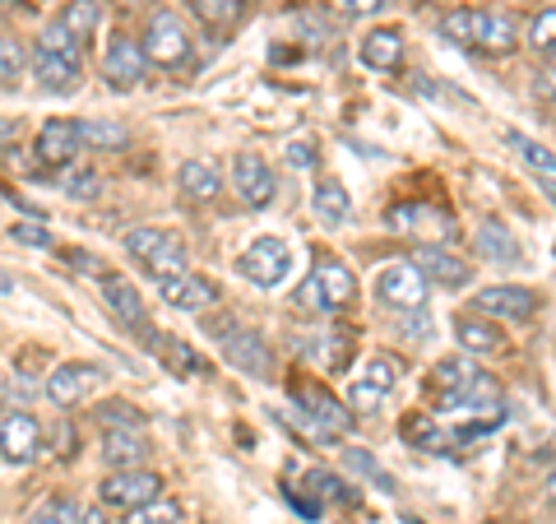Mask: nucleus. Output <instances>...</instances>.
<instances>
[{
  "label": "nucleus",
  "instance_id": "nucleus-1",
  "mask_svg": "<svg viewBox=\"0 0 556 524\" xmlns=\"http://www.w3.org/2000/svg\"><path fill=\"white\" fill-rule=\"evenodd\" d=\"M441 33L455 47H478V51H510L519 42L510 14H492V10H450L441 20Z\"/></svg>",
  "mask_w": 556,
  "mask_h": 524
},
{
  "label": "nucleus",
  "instance_id": "nucleus-2",
  "mask_svg": "<svg viewBox=\"0 0 556 524\" xmlns=\"http://www.w3.org/2000/svg\"><path fill=\"white\" fill-rule=\"evenodd\" d=\"M357 297V284L339 260H320L316 270L306 274V284L298 288V307L306 311H343Z\"/></svg>",
  "mask_w": 556,
  "mask_h": 524
},
{
  "label": "nucleus",
  "instance_id": "nucleus-3",
  "mask_svg": "<svg viewBox=\"0 0 556 524\" xmlns=\"http://www.w3.org/2000/svg\"><path fill=\"white\" fill-rule=\"evenodd\" d=\"M126 251L144 265L153 278H172V274H186V247L177 233H163V228H135L126 237Z\"/></svg>",
  "mask_w": 556,
  "mask_h": 524
},
{
  "label": "nucleus",
  "instance_id": "nucleus-4",
  "mask_svg": "<svg viewBox=\"0 0 556 524\" xmlns=\"http://www.w3.org/2000/svg\"><path fill=\"white\" fill-rule=\"evenodd\" d=\"M427 284L431 278L422 274V265H390V270H380L376 278V297L386 302L390 311H422L427 307Z\"/></svg>",
  "mask_w": 556,
  "mask_h": 524
},
{
  "label": "nucleus",
  "instance_id": "nucleus-5",
  "mask_svg": "<svg viewBox=\"0 0 556 524\" xmlns=\"http://www.w3.org/2000/svg\"><path fill=\"white\" fill-rule=\"evenodd\" d=\"M390 233H404V237H417L422 247H441V241L455 237V223H450L441 209H431V204H394L390 214Z\"/></svg>",
  "mask_w": 556,
  "mask_h": 524
},
{
  "label": "nucleus",
  "instance_id": "nucleus-6",
  "mask_svg": "<svg viewBox=\"0 0 556 524\" xmlns=\"http://www.w3.org/2000/svg\"><path fill=\"white\" fill-rule=\"evenodd\" d=\"M241 274L251 278V284H260V288H278L288 278V270H292V260H288V247L278 237H260V241H251L247 251H241Z\"/></svg>",
  "mask_w": 556,
  "mask_h": 524
},
{
  "label": "nucleus",
  "instance_id": "nucleus-7",
  "mask_svg": "<svg viewBox=\"0 0 556 524\" xmlns=\"http://www.w3.org/2000/svg\"><path fill=\"white\" fill-rule=\"evenodd\" d=\"M89 149V139H84V121H47L42 135H38V159L47 167H70L79 159V153Z\"/></svg>",
  "mask_w": 556,
  "mask_h": 524
},
{
  "label": "nucleus",
  "instance_id": "nucleus-8",
  "mask_svg": "<svg viewBox=\"0 0 556 524\" xmlns=\"http://www.w3.org/2000/svg\"><path fill=\"white\" fill-rule=\"evenodd\" d=\"M98 380H102V372L98 366H89V362H65V366H56V372L47 376V399L56 409H75L79 399H89L93 390H98Z\"/></svg>",
  "mask_w": 556,
  "mask_h": 524
},
{
  "label": "nucleus",
  "instance_id": "nucleus-9",
  "mask_svg": "<svg viewBox=\"0 0 556 524\" xmlns=\"http://www.w3.org/2000/svg\"><path fill=\"white\" fill-rule=\"evenodd\" d=\"M163 492V478L149 474V469H116V474L102 483V501L108 506H121V511H135Z\"/></svg>",
  "mask_w": 556,
  "mask_h": 524
},
{
  "label": "nucleus",
  "instance_id": "nucleus-10",
  "mask_svg": "<svg viewBox=\"0 0 556 524\" xmlns=\"http://www.w3.org/2000/svg\"><path fill=\"white\" fill-rule=\"evenodd\" d=\"M394 380H399V362H394V358H371V362H367V372H362V376L353 380V395H348V409L376 413V409L390 399Z\"/></svg>",
  "mask_w": 556,
  "mask_h": 524
},
{
  "label": "nucleus",
  "instance_id": "nucleus-11",
  "mask_svg": "<svg viewBox=\"0 0 556 524\" xmlns=\"http://www.w3.org/2000/svg\"><path fill=\"white\" fill-rule=\"evenodd\" d=\"M144 51H149V61H159V65H181L190 57V38L177 24V14H167V10L153 14L149 33H144Z\"/></svg>",
  "mask_w": 556,
  "mask_h": 524
},
{
  "label": "nucleus",
  "instance_id": "nucleus-12",
  "mask_svg": "<svg viewBox=\"0 0 556 524\" xmlns=\"http://www.w3.org/2000/svg\"><path fill=\"white\" fill-rule=\"evenodd\" d=\"M102 307L112 311V316L126 325V329H139V339H153L149 329V311H144V297H139L126 278L116 274H102Z\"/></svg>",
  "mask_w": 556,
  "mask_h": 524
},
{
  "label": "nucleus",
  "instance_id": "nucleus-13",
  "mask_svg": "<svg viewBox=\"0 0 556 524\" xmlns=\"http://www.w3.org/2000/svg\"><path fill=\"white\" fill-rule=\"evenodd\" d=\"M144 65H149V51L144 42H135V38H112L108 47V57H102V75H108L112 89H135L139 79H144Z\"/></svg>",
  "mask_w": 556,
  "mask_h": 524
},
{
  "label": "nucleus",
  "instance_id": "nucleus-14",
  "mask_svg": "<svg viewBox=\"0 0 556 524\" xmlns=\"http://www.w3.org/2000/svg\"><path fill=\"white\" fill-rule=\"evenodd\" d=\"M223 358H228L237 372H247L255 380H269L274 376V353L269 344L255 335V329H232L228 339H223Z\"/></svg>",
  "mask_w": 556,
  "mask_h": 524
},
{
  "label": "nucleus",
  "instance_id": "nucleus-15",
  "mask_svg": "<svg viewBox=\"0 0 556 524\" xmlns=\"http://www.w3.org/2000/svg\"><path fill=\"white\" fill-rule=\"evenodd\" d=\"M473 307L482 316H496V321H529L538 311V292L529 288H515V284H501V288H482L473 297Z\"/></svg>",
  "mask_w": 556,
  "mask_h": 524
},
{
  "label": "nucleus",
  "instance_id": "nucleus-16",
  "mask_svg": "<svg viewBox=\"0 0 556 524\" xmlns=\"http://www.w3.org/2000/svg\"><path fill=\"white\" fill-rule=\"evenodd\" d=\"M0 441H5V464H28L33 456H38L42 432L28 413L5 409V417H0Z\"/></svg>",
  "mask_w": 556,
  "mask_h": 524
},
{
  "label": "nucleus",
  "instance_id": "nucleus-17",
  "mask_svg": "<svg viewBox=\"0 0 556 524\" xmlns=\"http://www.w3.org/2000/svg\"><path fill=\"white\" fill-rule=\"evenodd\" d=\"M232 182H237L241 204L265 209L274 200V172H269V163H260L255 153H241V159L232 163Z\"/></svg>",
  "mask_w": 556,
  "mask_h": 524
},
{
  "label": "nucleus",
  "instance_id": "nucleus-18",
  "mask_svg": "<svg viewBox=\"0 0 556 524\" xmlns=\"http://www.w3.org/2000/svg\"><path fill=\"white\" fill-rule=\"evenodd\" d=\"M159 292L167 307L177 311H204L208 302H214V284L208 278H195V274H172V278H159Z\"/></svg>",
  "mask_w": 556,
  "mask_h": 524
},
{
  "label": "nucleus",
  "instance_id": "nucleus-19",
  "mask_svg": "<svg viewBox=\"0 0 556 524\" xmlns=\"http://www.w3.org/2000/svg\"><path fill=\"white\" fill-rule=\"evenodd\" d=\"M274 413L283 417V423H288L292 432H298L302 441H311V446H329V441H334V436H339V432L329 427V423H325V417H320L316 409L306 404V399H283V404H278Z\"/></svg>",
  "mask_w": 556,
  "mask_h": 524
},
{
  "label": "nucleus",
  "instance_id": "nucleus-20",
  "mask_svg": "<svg viewBox=\"0 0 556 524\" xmlns=\"http://www.w3.org/2000/svg\"><path fill=\"white\" fill-rule=\"evenodd\" d=\"M33 75H38L42 89H56V93H70L79 84V61L75 57H61V51H47L38 47V61H33Z\"/></svg>",
  "mask_w": 556,
  "mask_h": 524
},
{
  "label": "nucleus",
  "instance_id": "nucleus-21",
  "mask_svg": "<svg viewBox=\"0 0 556 524\" xmlns=\"http://www.w3.org/2000/svg\"><path fill=\"white\" fill-rule=\"evenodd\" d=\"M417 265H422L427 278H437V284H445V288H464L468 278H473V270H468L464 260H455L441 247H422V251H417Z\"/></svg>",
  "mask_w": 556,
  "mask_h": 524
},
{
  "label": "nucleus",
  "instance_id": "nucleus-22",
  "mask_svg": "<svg viewBox=\"0 0 556 524\" xmlns=\"http://www.w3.org/2000/svg\"><path fill=\"white\" fill-rule=\"evenodd\" d=\"M102 460H108L112 469H139L149 460V441L135 432H108V446H102Z\"/></svg>",
  "mask_w": 556,
  "mask_h": 524
},
{
  "label": "nucleus",
  "instance_id": "nucleus-23",
  "mask_svg": "<svg viewBox=\"0 0 556 524\" xmlns=\"http://www.w3.org/2000/svg\"><path fill=\"white\" fill-rule=\"evenodd\" d=\"M399 57H404V38H399L394 28H376L362 38V61H367L371 70H394Z\"/></svg>",
  "mask_w": 556,
  "mask_h": 524
},
{
  "label": "nucleus",
  "instance_id": "nucleus-24",
  "mask_svg": "<svg viewBox=\"0 0 556 524\" xmlns=\"http://www.w3.org/2000/svg\"><path fill=\"white\" fill-rule=\"evenodd\" d=\"M311 204H316V219L325 223V228H343L348 214H353V200H348V190L339 182H320Z\"/></svg>",
  "mask_w": 556,
  "mask_h": 524
},
{
  "label": "nucleus",
  "instance_id": "nucleus-25",
  "mask_svg": "<svg viewBox=\"0 0 556 524\" xmlns=\"http://www.w3.org/2000/svg\"><path fill=\"white\" fill-rule=\"evenodd\" d=\"M478 251L486 260H496V265H519V241L510 237V228H501V223H482L478 228Z\"/></svg>",
  "mask_w": 556,
  "mask_h": 524
},
{
  "label": "nucleus",
  "instance_id": "nucleus-26",
  "mask_svg": "<svg viewBox=\"0 0 556 524\" xmlns=\"http://www.w3.org/2000/svg\"><path fill=\"white\" fill-rule=\"evenodd\" d=\"M455 339H459V348H468V353H492V348H501V329L492 321L459 316L455 321Z\"/></svg>",
  "mask_w": 556,
  "mask_h": 524
},
{
  "label": "nucleus",
  "instance_id": "nucleus-27",
  "mask_svg": "<svg viewBox=\"0 0 556 524\" xmlns=\"http://www.w3.org/2000/svg\"><path fill=\"white\" fill-rule=\"evenodd\" d=\"M56 24H65L79 42H84V38H93V28L102 24V0H70V5L61 10V20H56Z\"/></svg>",
  "mask_w": 556,
  "mask_h": 524
},
{
  "label": "nucleus",
  "instance_id": "nucleus-28",
  "mask_svg": "<svg viewBox=\"0 0 556 524\" xmlns=\"http://www.w3.org/2000/svg\"><path fill=\"white\" fill-rule=\"evenodd\" d=\"M181 190H186V196L190 200H214L218 196V172L214 167H208V163H200V159H190V163H181Z\"/></svg>",
  "mask_w": 556,
  "mask_h": 524
},
{
  "label": "nucleus",
  "instance_id": "nucleus-29",
  "mask_svg": "<svg viewBox=\"0 0 556 524\" xmlns=\"http://www.w3.org/2000/svg\"><path fill=\"white\" fill-rule=\"evenodd\" d=\"M121 524H186V506L153 497L144 506H135V511H126V520H121Z\"/></svg>",
  "mask_w": 556,
  "mask_h": 524
},
{
  "label": "nucleus",
  "instance_id": "nucleus-30",
  "mask_svg": "<svg viewBox=\"0 0 556 524\" xmlns=\"http://www.w3.org/2000/svg\"><path fill=\"white\" fill-rule=\"evenodd\" d=\"M506 145H510V149H515L519 159H525L543 182H556V153H547L543 145H533V139H525L519 130H506Z\"/></svg>",
  "mask_w": 556,
  "mask_h": 524
},
{
  "label": "nucleus",
  "instance_id": "nucleus-31",
  "mask_svg": "<svg viewBox=\"0 0 556 524\" xmlns=\"http://www.w3.org/2000/svg\"><path fill=\"white\" fill-rule=\"evenodd\" d=\"M302 399H306V404H311V409H316V413H320V417H325V423H329V427H334L339 436H343L348 427H353V413H348V409H343V404H339V399H334V395H329V390H320V386H311V390H306Z\"/></svg>",
  "mask_w": 556,
  "mask_h": 524
},
{
  "label": "nucleus",
  "instance_id": "nucleus-32",
  "mask_svg": "<svg viewBox=\"0 0 556 524\" xmlns=\"http://www.w3.org/2000/svg\"><path fill=\"white\" fill-rule=\"evenodd\" d=\"M343 464H348V474H357V478H367V483H376L380 487V492H394V478L386 474V469H380L371 456H367V450H343Z\"/></svg>",
  "mask_w": 556,
  "mask_h": 524
},
{
  "label": "nucleus",
  "instance_id": "nucleus-33",
  "mask_svg": "<svg viewBox=\"0 0 556 524\" xmlns=\"http://www.w3.org/2000/svg\"><path fill=\"white\" fill-rule=\"evenodd\" d=\"M84 139H89V149H108V153L130 145L126 126H116V121H84Z\"/></svg>",
  "mask_w": 556,
  "mask_h": 524
},
{
  "label": "nucleus",
  "instance_id": "nucleus-34",
  "mask_svg": "<svg viewBox=\"0 0 556 524\" xmlns=\"http://www.w3.org/2000/svg\"><path fill=\"white\" fill-rule=\"evenodd\" d=\"M190 10H195L200 24L223 28V24H232L237 14H241V0H190Z\"/></svg>",
  "mask_w": 556,
  "mask_h": 524
},
{
  "label": "nucleus",
  "instance_id": "nucleus-35",
  "mask_svg": "<svg viewBox=\"0 0 556 524\" xmlns=\"http://www.w3.org/2000/svg\"><path fill=\"white\" fill-rule=\"evenodd\" d=\"M306 487H311V497H325V501H339V506L357 501L353 487H343L334 474H325V469H311V474H306Z\"/></svg>",
  "mask_w": 556,
  "mask_h": 524
},
{
  "label": "nucleus",
  "instance_id": "nucleus-36",
  "mask_svg": "<svg viewBox=\"0 0 556 524\" xmlns=\"http://www.w3.org/2000/svg\"><path fill=\"white\" fill-rule=\"evenodd\" d=\"M153 348H159V358L163 362H172V366H177V376H200V358L195 353H190V348L186 344H177V339H149Z\"/></svg>",
  "mask_w": 556,
  "mask_h": 524
},
{
  "label": "nucleus",
  "instance_id": "nucleus-37",
  "mask_svg": "<svg viewBox=\"0 0 556 524\" xmlns=\"http://www.w3.org/2000/svg\"><path fill=\"white\" fill-rule=\"evenodd\" d=\"M404 436H408L417 450H441V446H445V436L437 432V423H431V417H422V413H413V417H408V423H404Z\"/></svg>",
  "mask_w": 556,
  "mask_h": 524
},
{
  "label": "nucleus",
  "instance_id": "nucleus-38",
  "mask_svg": "<svg viewBox=\"0 0 556 524\" xmlns=\"http://www.w3.org/2000/svg\"><path fill=\"white\" fill-rule=\"evenodd\" d=\"M525 42H529L533 51H556V5H552V10H543V14H538V20L529 24Z\"/></svg>",
  "mask_w": 556,
  "mask_h": 524
},
{
  "label": "nucleus",
  "instance_id": "nucleus-39",
  "mask_svg": "<svg viewBox=\"0 0 556 524\" xmlns=\"http://www.w3.org/2000/svg\"><path fill=\"white\" fill-rule=\"evenodd\" d=\"M98 423L108 427V432H135L139 423H144V413L130 409V404H108V409L98 413Z\"/></svg>",
  "mask_w": 556,
  "mask_h": 524
},
{
  "label": "nucleus",
  "instance_id": "nucleus-40",
  "mask_svg": "<svg viewBox=\"0 0 556 524\" xmlns=\"http://www.w3.org/2000/svg\"><path fill=\"white\" fill-rule=\"evenodd\" d=\"M38 47H47V51H61V57H75L79 61V38L70 33L65 24H51L47 33H42V42Z\"/></svg>",
  "mask_w": 556,
  "mask_h": 524
},
{
  "label": "nucleus",
  "instance_id": "nucleus-41",
  "mask_svg": "<svg viewBox=\"0 0 556 524\" xmlns=\"http://www.w3.org/2000/svg\"><path fill=\"white\" fill-rule=\"evenodd\" d=\"M20 65H24L20 42L5 38V42H0V79H5V89H14V84H20Z\"/></svg>",
  "mask_w": 556,
  "mask_h": 524
},
{
  "label": "nucleus",
  "instance_id": "nucleus-42",
  "mask_svg": "<svg viewBox=\"0 0 556 524\" xmlns=\"http://www.w3.org/2000/svg\"><path fill=\"white\" fill-rule=\"evenodd\" d=\"M79 520H84V515H79V511H75V506H70V501H47L42 511L33 515L28 524H79Z\"/></svg>",
  "mask_w": 556,
  "mask_h": 524
},
{
  "label": "nucleus",
  "instance_id": "nucleus-43",
  "mask_svg": "<svg viewBox=\"0 0 556 524\" xmlns=\"http://www.w3.org/2000/svg\"><path fill=\"white\" fill-rule=\"evenodd\" d=\"M98 177H93V172H70V177H65V196L70 200H98Z\"/></svg>",
  "mask_w": 556,
  "mask_h": 524
},
{
  "label": "nucleus",
  "instance_id": "nucleus-44",
  "mask_svg": "<svg viewBox=\"0 0 556 524\" xmlns=\"http://www.w3.org/2000/svg\"><path fill=\"white\" fill-rule=\"evenodd\" d=\"M10 237L20 241V247H51V233L42 228V223H14Z\"/></svg>",
  "mask_w": 556,
  "mask_h": 524
},
{
  "label": "nucleus",
  "instance_id": "nucleus-45",
  "mask_svg": "<svg viewBox=\"0 0 556 524\" xmlns=\"http://www.w3.org/2000/svg\"><path fill=\"white\" fill-rule=\"evenodd\" d=\"M283 497L292 501V511H298V515H306V520H320V501H316V497H302L292 483H283Z\"/></svg>",
  "mask_w": 556,
  "mask_h": 524
},
{
  "label": "nucleus",
  "instance_id": "nucleus-46",
  "mask_svg": "<svg viewBox=\"0 0 556 524\" xmlns=\"http://www.w3.org/2000/svg\"><path fill=\"white\" fill-rule=\"evenodd\" d=\"M538 89H543L547 98H556V51H552V61L538 70Z\"/></svg>",
  "mask_w": 556,
  "mask_h": 524
},
{
  "label": "nucleus",
  "instance_id": "nucleus-47",
  "mask_svg": "<svg viewBox=\"0 0 556 524\" xmlns=\"http://www.w3.org/2000/svg\"><path fill=\"white\" fill-rule=\"evenodd\" d=\"M348 14H380L386 10V0H343Z\"/></svg>",
  "mask_w": 556,
  "mask_h": 524
},
{
  "label": "nucleus",
  "instance_id": "nucleus-48",
  "mask_svg": "<svg viewBox=\"0 0 556 524\" xmlns=\"http://www.w3.org/2000/svg\"><path fill=\"white\" fill-rule=\"evenodd\" d=\"M70 265L84 270V274H98V260H93V255H84V251H70Z\"/></svg>",
  "mask_w": 556,
  "mask_h": 524
},
{
  "label": "nucleus",
  "instance_id": "nucleus-49",
  "mask_svg": "<svg viewBox=\"0 0 556 524\" xmlns=\"http://www.w3.org/2000/svg\"><path fill=\"white\" fill-rule=\"evenodd\" d=\"M79 524H108V515H102V511H84V520Z\"/></svg>",
  "mask_w": 556,
  "mask_h": 524
},
{
  "label": "nucleus",
  "instance_id": "nucleus-50",
  "mask_svg": "<svg viewBox=\"0 0 556 524\" xmlns=\"http://www.w3.org/2000/svg\"><path fill=\"white\" fill-rule=\"evenodd\" d=\"M543 190H547V200H552V204H556V182H547V186H543Z\"/></svg>",
  "mask_w": 556,
  "mask_h": 524
},
{
  "label": "nucleus",
  "instance_id": "nucleus-51",
  "mask_svg": "<svg viewBox=\"0 0 556 524\" xmlns=\"http://www.w3.org/2000/svg\"><path fill=\"white\" fill-rule=\"evenodd\" d=\"M547 492H552V497H556V474H552V478H547Z\"/></svg>",
  "mask_w": 556,
  "mask_h": 524
}]
</instances>
